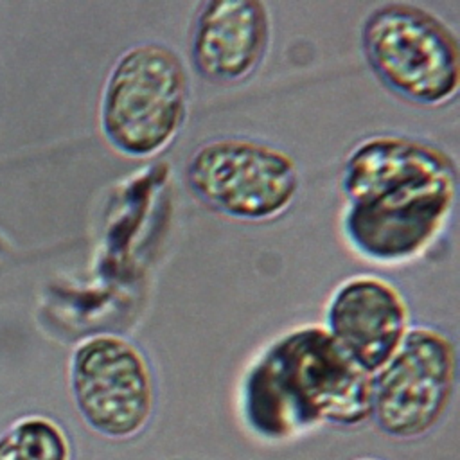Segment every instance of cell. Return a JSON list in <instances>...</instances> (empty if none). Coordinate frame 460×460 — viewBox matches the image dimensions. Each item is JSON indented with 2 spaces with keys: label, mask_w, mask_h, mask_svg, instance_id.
Returning <instances> with one entry per match:
<instances>
[{
  "label": "cell",
  "mask_w": 460,
  "mask_h": 460,
  "mask_svg": "<svg viewBox=\"0 0 460 460\" xmlns=\"http://www.w3.org/2000/svg\"><path fill=\"white\" fill-rule=\"evenodd\" d=\"M340 189L349 248L374 264L399 266L424 255L447 228L458 169L437 144L379 133L349 151Z\"/></svg>",
  "instance_id": "6da1fadb"
},
{
  "label": "cell",
  "mask_w": 460,
  "mask_h": 460,
  "mask_svg": "<svg viewBox=\"0 0 460 460\" xmlns=\"http://www.w3.org/2000/svg\"><path fill=\"white\" fill-rule=\"evenodd\" d=\"M237 410L264 444L295 442L323 426L358 428L372 419V376L322 323L286 331L243 374Z\"/></svg>",
  "instance_id": "7a4b0ae2"
},
{
  "label": "cell",
  "mask_w": 460,
  "mask_h": 460,
  "mask_svg": "<svg viewBox=\"0 0 460 460\" xmlns=\"http://www.w3.org/2000/svg\"><path fill=\"white\" fill-rule=\"evenodd\" d=\"M189 97L190 83L181 56L162 41L135 43L115 59L104 79L101 133L124 156H155L183 128Z\"/></svg>",
  "instance_id": "3957f363"
},
{
  "label": "cell",
  "mask_w": 460,
  "mask_h": 460,
  "mask_svg": "<svg viewBox=\"0 0 460 460\" xmlns=\"http://www.w3.org/2000/svg\"><path fill=\"white\" fill-rule=\"evenodd\" d=\"M359 38L368 68L402 101L438 108L456 97L458 38L429 9L411 2L379 4L367 14Z\"/></svg>",
  "instance_id": "277c9868"
},
{
  "label": "cell",
  "mask_w": 460,
  "mask_h": 460,
  "mask_svg": "<svg viewBox=\"0 0 460 460\" xmlns=\"http://www.w3.org/2000/svg\"><path fill=\"white\" fill-rule=\"evenodd\" d=\"M185 181L205 207L246 223L280 217L300 190V172L289 153L243 137L199 144L185 165Z\"/></svg>",
  "instance_id": "5b68a950"
},
{
  "label": "cell",
  "mask_w": 460,
  "mask_h": 460,
  "mask_svg": "<svg viewBox=\"0 0 460 460\" xmlns=\"http://www.w3.org/2000/svg\"><path fill=\"white\" fill-rule=\"evenodd\" d=\"M68 388L81 420L102 438L133 440L155 417L153 367L122 334L97 332L77 341L68 359Z\"/></svg>",
  "instance_id": "8992f818"
},
{
  "label": "cell",
  "mask_w": 460,
  "mask_h": 460,
  "mask_svg": "<svg viewBox=\"0 0 460 460\" xmlns=\"http://www.w3.org/2000/svg\"><path fill=\"white\" fill-rule=\"evenodd\" d=\"M455 340L435 325H410L395 354L372 376V419L394 440L429 435L456 392Z\"/></svg>",
  "instance_id": "52a82bcc"
},
{
  "label": "cell",
  "mask_w": 460,
  "mask_h": 460,
  "mask_svg": "<svg viewBox=\"0 0 460 460\" xmlns=\"http://www.w3.org/2000/svg\"><path fill=\"white\" fill-rule=\"evenodd\" d=\"M322 325L359 368L374 376L402 343L410 309L394 282L359 273L336 286Z\"/></svg>",
  "instance_id": "ba28073f"
},
{
  "label": "cell",
  "mask_w": 460,
  "mask_h": 460,
  "mask_svg": "<svg viewBox=\"0 0 460 460\" xmlns=\"http://www.w3.org/2000/svg\"><path fill=\"white\" fill-rule=\"evenodd\" d=\"M270 41L271 16L264 2H203L192 22L190 63L212 84H239L261 68Z\"/></svg>",
  "instance_id": "9c48e42d"
},
{
  "label": "cell",
  "mask_w": 460,
  "mask_h": 460,
  "mask_svg": "<svg viewBox=\"0 0 460 460\" xmlns=\"http://www.w3.org/2000/svg\"><path fill=\"white\" fill-rule=\"evenodd\" d=\"M0 460H74V446L56 419L29 413L0 433Z\"/></svg>",
  "instance_id": "30bf717a"
},
{
  "label": "cell",
  "mask_w": 460,
  "mask_h": 460,
  "mask_svg": "<svg viewBox=\"0 0 460 460\" xmlns=\"http://www.w3.org/2000/svg\"><path fill=\"white\" fill-rule=\"evenodd\" d=\"M354 460H386V458H381V456H372V455H365V456H358Z\"/></svg>",
  "instance_id": "8fae6325"
}]
</instances>
